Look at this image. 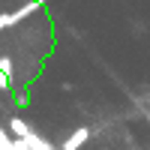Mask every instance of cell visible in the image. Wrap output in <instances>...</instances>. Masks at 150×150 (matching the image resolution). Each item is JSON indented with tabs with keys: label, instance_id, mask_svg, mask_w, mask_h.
<instances>
[{
	"label": "cell",
	"instance_id": "1",
	"mask_svg": "<svg viewBox=\"0 0 150 150\" xmlns=\"http://www.w3.org/2000/svg\"><path fill=\"white\" fill-rule=\"evenodd\" d=\"M33 12H39V3H36V0H24V3L15 6L12 12H0V33H3L6 27H15V24L24 21V18H30Z\"/></svg>",
	"mask_w": 150,
	"mask_h": 150
},
{
	"label": "cell",
	"instance_id": "2",
	"mask_svg": "<svg viewBox=\"0 0 150 150\" xmlns=\"http://www.w3.org/2000/svg\"><path fill=\"white\" fill-rule=\"evenodd\" d=\"M87 138H90V129H87V126L75 129L69 138L63 141V150H78V147H84V144H87Z\"/></svg>",
	"mask_w": 150,
	"mask_h": 150
},
{
	"label": "cell",
	"instance_id": "3",
	"mask_svg": "<svg viewBox=\"0 0 150 150\" xmlns=\"http://www.w3.org/2000/svg\"><path fill=\"white\" fill-rule=\"evenodd\" d=\"M21 138H24V141H27V150H54L51 144H48V141L42 138V135H36L33 129H27V132H24V135H21Z\"/></svg>",
	"mask_w": 150,
	"mask_h": 150
},
{
	"label": "cell",
	"instance_id": "4",
	"mask_svg": "<svg viewBox=\"0 0 150 150\" xmlns=\"http://www.w3.org/2000/svg\"><path fill=\"white\" fill-rule=\"evenodd\" d=\"M9 129H12V135H15V138H21V135L27 132L30 126H27V123H24L21 117H12V120H9Z\"/></svg>",
	"mask_w": 150,
	"mask_h": 150
},
{
	"label": "cell",
	"instance_id": "5",
	"mask_svg": "<svg viewBox=\"0 0 150 150\" xmlns=\"http://www.w3.org/2000/svg\"><path fill=\"white\" fill-rule=\"evenodd\" d=\"M9 87H12V75L0 69V90H9Z\"/></svg>",
	"mask_w": 150,
	"mask_h": 150
},
{
	"label": "cell",
	"instance_id": "6",
	"mask_svg": "<svg viewBox=\"0 0 150 150\" xmlns=\"http://www.w3.org/2000/svg\"><path fill=\"white\" fill-rule=\"evenodd\" d=\"M0 69H3V72H15V66H12V57H0Z\"/></svg>",
	"mask_w": 150,
	"mask_h": 150
},
{
	"label": "cell",
	"instance_id": "7",
	"mask_svg": "<svg viewBox=\"0 0 150 150\" xmlns=\"http://www.w3.org/2000/svg\"><path fill=\"white\" fill-rule=\"evenodd\" d=\"M36 3H39V6H42V3H48V0H36Z\"/></svg>",
	"mask_w": 150,
	"mask_h": 150
},
{
	"label": "cell",
	"instance_id": "8",
	"mask_svg": "<svg viewBox=\"0 0 150 150\" xmlns=\"http://www.w3.org/2000/svg\"><path fill=\"white\" fill-rule=\"evenodd\" d=\"M78 150H81V147H78Z\"/></svg>",
	"mask_w": 150,
	"mask_h": 150
}]
</instances>
